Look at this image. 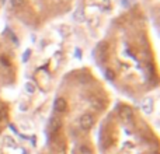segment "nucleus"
<instances>
[{"label": "nucleus", "instance_id": "14", "mask_svg": "<svg viewBox=\"0 0 160 154\" xmlns=\"http://www.w3.org/2000/svg\"><path fill=\"white\" fill-rule=\"evenodd\" d=\"M3 118H4V112H3V109L0 108V121H3Z\"/></svg>", "mask_w": 160, "mask_h": 154}, {"label": "nucleus", "instance_id": "6", "mask_svg": "<svg viewBox=\"0 0 160 154\" xmlns=\"http://www.w3.org/2000/svg\"><path fill=\"white\" fill-rule=\"evenodd\" d=\"M90 102H91V107L96 108V109H98V111L104 108V102H102L101 99H98V98H93Z\"/></svg>", "mask_w": 160, "mask_h": 154}, {"label": "nucleus", "instance_id": "9", "mask_svg": "<svg viewBox=\"0 0 160 154\" xmlns=\"http://www.w3.org/2000/svg\"><path fill=\"white\" fill-rule=\"evenodd\" d=\"M79 153L80 154H91V150L88 146H86V144H82V146H79Z\"/></svg>", "mask_w": 160, "mask_h": 154}, {"label": "nucleus", "instance_id": "12", "mask_svg": "<svg viewBox=\"0 0 160 154\" xmlns=\"http://www.w3.org/2000/svg\"><path fill=\"white\" fill-rule=\"evenodd\" d=\"M105 76H107L108 80H114V77H115V76H114V72L111 69H108L107 72H105Z\"/></svg>", "mask_w": 160, "mask_h": 154}, {"label": "nucleus", "instance_id": "7", "mask_svg": "<svg viewBox=\"0 0 160 154\" xmlns=\"http://www.w3.org/2000/svg\"><path fill=\"white\" fill-rule=\"evenodd\" d=\"M3 142H4V144H6V146L11 147V149H14V147H17L16 140H14V139L11 137V136H4V139H3Z\"/></svg>", "mask_w": 160, "mask_h": 154}, {"label": "nucleus", "instance_id": "11", "mask_svg": "<svg viewBox=\"0 0 160 154\" xmlns=\"http://www.w3.org/2000/svg\"><path fill=\"white\" fill-rule=\"evenodd\" d=\"M25 90H27L30 94H32L34 91H35V87H34V85L31 84V83H27V84H25Z\"/></svg>", "mask_w": 160, "mask_h": 154}, {"label": "nucleus", "instance_id": "5", "mask_svg": "<svg viewBox=\"0 0 160 154\" xmlns=\"http://www.w3.org/2000/svg\"><path fill=\"white\" fill-rule=\"evenodd\" d=\"M141 107H142V109H143L145 113H152V111H153V99L150 98V97L143 98L142 99V102H141Z\"/></svg>", "mask_w": 160, "mask_h": 154}, {"label": "nucleus", "instance_id": "1", "mask_svg": "<svg viewBox=\"0 0 160 154\" xmlns=\"http://www.w3.org/2000/svg\"><path fill=\"white\" fill-rule=\"evenodd\" d=\"M79 125L83 130H90L94 126V116L91 113H83L79 119Z\"/></svg>", "mask_w": 160, "mask_h": 154}, {"label": "nucleus", "instance_id": "15", "mask_svg": "<svg viewBox=\"0 0 160 154\" xmlns=\"http://www.w3.org/2000/svg\"><path fill=\"white\" fill-rule=\"evenodd\" d=\"M0 154H3V152H2V150H0Z\"/></svg>", "mask_w": 160, "mask_h": 154}, {"label": "nucleus", "instance_id": "8", "mask_svg": "<svg viewBox=\"0 0 160 154\" xmlns=\"http://www.w3.org/2000/svg\"><path fill=\"white\" fill-rule=\"evenodd\" d=\"M25 4V0H11V6L14 8H20Z\"/></svg>", "mask_w": 160, "mask_h": 154}, {"label": "nucleus", "instance_id": "16", "mask_svg": "<svg viewBox=\"0 0 160 154\" xmlns=\"http://www.w3.org/2000/svg\"><path fill=\"white\" fill-rule=\"evenodd\" d=\"M153 154H158V153H156V152H155V153H153Z\"/></svg>", "mask_w": 160, "mask_h": 154}, {"label": "nucleus", "instance_id": "2", "mask_svg": "<svg viewBox=\"0 0 160 154\" xmlns=\"http://www.w3.org/2000/svg\"><path fill=\"white\" fill-rule=\"evenodd\" d=\"M119 118H121L124 122H131L133 118L132 108L128 107V105H122V107L119 108Z\"/></svg>", "mask_w": 160, "mask_h": 154}, {"label": "nucleus", "instance_id": "3", "mask_svg": "<svg viewBox=\"0 0 160 154\" xmlns=\"http://www.w3.org/2000/svg\"><path fill=\"white\" fill-rule=\"evenodd\" d=\"M61 128H62L61 119H59L58 116H52V118L49 119V132L52 133V135H55V133H58L59 130H61Z\"/></svg>", "mask_w": 160, "mask_h": 154}, {"label": "nucleus", "instance_id": "13", "mask_svg": "<svg viewBox=\"0 0 160 154\" xmlns=\"http://www.w3.org/2000/svg\"><path fill=\"white\" fill-rule=\"evenodd\" d=\"M30 53H31V51H27V52L24 53V58H22V59H24V62H27V59L30 58Z\"/></svg>", "mask_w": 160, "mask_h": 154}, {"label": "nucleus", "instance_id": "4", "mask_svg": "<svg viewBox=\"0 0 160 154\" xmlns=\"http://www.w3.org/2000/svg\"><path fill=\"white\" fill-rule=\"evenodd\" d=\"M53 109H55L56 112H65V111L68 109V102H66V99L62 98V97L56 98L55 102H53Z\"/></svg>", "mask_w": 160, "mask_h": 154}, {"label": "nucleus", "instance_id": "10", "mask_svg": "<svg viewBox=\"0 0 160 154\" xmlns=\"http://www.w3.org/2000/svg\"><path fill=\"white\" fill-rule=\"evenodd\" d=\"M0 63L6 67H10V65H11L10 60H8V58H6V56H0Z\"/></svg>", "mask_w": 160, "mask_h": 154}]
</instances>
